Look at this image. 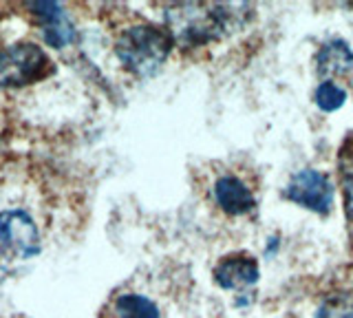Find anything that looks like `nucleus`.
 <instances>
[{
  "label": "nucleus",
  "mask_w": 353,
  "mask_h": 318,
  "mask_svg": "<svg viewBox=\"0 0 353 318\" xmlns=\"http://www.w3.org/2000/svg\"><path fill=\"white\" fill-rule=\"evenodd\" d=\"M172 45L174 42L168 31L152 25H137L119 36L115 53L130 73L139 78H150L161 69Z\"/></svg>",
  "instance_id": "nucleus-1"
},
{
  "label": "nucleus",
  "mask_w": 353,
  "mask_h": 318,
  "mask_svg": "<svg viewBox=\"0 0 353 318\" xmlns=\"http://www.w3.org/2000/svg\"><path fill=\"white\" fill-rule=\"evenodd\" d=\"M223 5H172L165 12V31L181 47H201L216 40L228 27Z\"/></svg>",
  "instance_id": "nucleus-2"
},
{
  "label": "nucleus",
  "mask_w": 353,
  "mask_h": 318,
  "mask_svg": "<svg viewBox=\"0 0 353 318\" xmlns=\"http://www.w3.org/2000/svg\"><path fill=\"white\" fill-rule=\"evenodd\" d=\"M40 252V232L25 210L0 212V272L14 270Z\"/></svg>",
  "instance_id": "nucleus-3"
},
{
  "label": "nucleus",
  "mask_w": 353,
  "mask_h": 318,
  "mask_svg": "<svg viewBox=\"0 0 353 318\" xmlns=\"http://www.w3.org/2000/svg\"><path fill=\"white\" fill-rule=\"evenodd\" d=\"M53 71L49 56L33 42H18L0 51V86L20 89L44 80Z\"/></svg>",
  "instance_id": "nucleus-4"
},
{
  "label": "nucleus",
  "mask_w": 353,
  "mask_h": 318,
  "mask_svg": "<svg viewBox=\"0 0 353 318\" xmlns=\"http://www.w3.org/2000/svg\"><path fill=\"white\" fill-rule=\"evenodd\" d=\"M287 199L307 208V210L327 215L331 203H334V188L329 179L318 170H301L296 172L292 181L287 183Z\"/></svg>",
  "instance_id": "nucleus-5"
},
{
  "label": "nucleus",
  "mask_w": 353,
  "mask_h": 318,
  "mask_svg": "<svg viewBox=\"0 0 353 318\" xmlns=\"http://www.w3.org/2000/svg\"><path fill=\"white\" fill-rule=\"evenodd\" d=\"M38 16L42 38L53 49H64L75 42V29L60 3H29L27 5Z\"/></svg>",
  "instance_id": "nucleus-6"
},
{
  "label": "nucleus",
  "mask_w": 353,
  "mask_h": 318,
  "mask_svg": "<svg viewBox=\"0 0 353 318\" xmlns=\"http://www.w3.org/2000/svg\"><path fill=\"white\" fill-rule=\"evenodd\" d=\"M259 266L252 257L245 255H236V257H228L216 266L214 270V281L225 290H241V288H250L259 281Z\"/></svg>",
  "instance_id": "nucleus-7"
},
{
  "label": "nucleus",
  "mask_w": 353,
  "mask_h": 318,
  "mask_svg": "<svg viewBox=\"0 0 353 318\" xmlns=\"http://www.w3.org/2000/svg\"><path fill=\"white\" fill-rule=\"evenodd\" d=\"M214 199L228 215H245L254 208V195L236 177H221L214 186Z\"/></svg>",
  "instance_id": "nucleus-8"
},
{
  "label": "nucleus",
  "mask_w": 353,
  "mask_h": 318,
  "mask_svg": "<svg viewBox=\"0 0 353 318\" xmlns=\"http://www.w3.org/2000/svg\"><path fill=\"white\" fill-rule=\"evenodd\" d=\"M353 69V53L347 42L329 40L318 53V71L323 75H338Z\"/></svg>",
  "instance_id": "nucleus-9"
},
{
  "label": "nucleus",
  "mask_w": 353,
  "mask_h": 318,
  "mask_svg": "<svg viewBox=\"0 0 353 318\" xmlns=\"http://www.w3.org/2000/svg\"><path fill=\"white\" fill-rule=\"evenodd\" d=\"M119 318H159V310L150 299L139 294H121L115 301Z\"/></svg>",
  "instance_id": "nucleus-10"
},
{
  "label": "nucleus",
  "mask_w": 353,
  "mask_h": 318,
  "mask_svg": "<svg viewBox=\"0 0 353 318\" xmlns=\"http://www.w3.org/2000/svg\"><path fill=\"white\" fill-rule=\"evenodd\" d=\"M314 318H353V296L351 294L329 296L318 307Z\"/></svg>",
  "instance_id": "nucleus-11"
},
{
  "label": "nucleus",
  "mask_w": 353,
  "mask_h": 318,
  "mask_svg": "<svg viewBox=\"0 0 353 318\" xmlns=\"http://www.w3.org/2000/svg\"><path fill=\"white\" fill-rule=\"evenodd\" d=\"M347 102V93L345 89H340L334 82H323L316 91V104L323 108V111H338V108Z\"/></svg>",
  "instance_id": "nucleus-12"
},
{
  "label": "nucleus",
  "mask_w": 353,
  "mask_h": 318,
  "mask_svg": "<svg viewBox=\"0 0 353 318\" xmlns=\"http://www.w3.org/2000/svg\"><path fill=\"white\" fill-rule=\"evenodd\" d=\"M342 188H345V210H347V217L353 219V175H347L345 181H342Z\"/></svg>",
  "instance_id": "nucleus-13"
},
{
  "label": "nucleus",
  "mask_w": 353,
  "mask_h": 318,
  "mask_svg": "<svg viewBox=\"0 0 353 318\" xmlns=\"http://www.w3.org/2000/svg\"><path fill=\"white\" fill-rule=\"evenodd\" d=\"M351 148H353V139H351Z\"/></svg>",
  "instance_id": "nucleus-14"
}]
</instances>
